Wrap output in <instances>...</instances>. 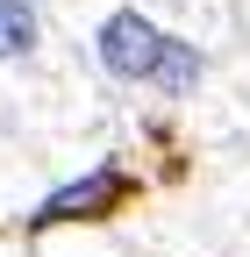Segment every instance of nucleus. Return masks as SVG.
Listing matches in <instances>:
<instances>
[{
    "instance_id": "f257e3e1",
    "label": "nucleus",
    "mask_w": 250,
    "mask_h": 257,
    "mask_svg": "<svg viewBox=\"0 0 250 257\" xmlns=\"http://www.w3.org/2000/svg\"><path fill=\"white\" fill-rule=\"evenodd\" d=\"M172 36L179 29L150 22L143 8H107L93 22V64H100L114 86H158L165 57H172Z\"/></svg>"
},
{
    "instance_id": "f03ea898",
    "label": "nucleus",
    "mask_w": 250,
    "mask_h": 257,
    "mask_svg": "<svg viewBox=\"0 0 250 257\" xmlns=\"http://www.w3.org/2000/svg\"><path fill=\"white\" fill-rule=\"evenodd\" d=\"M114 193H121V172H86V179H72V186H57L50 200L36 207V221H79V214H100V207H114Z\"/></svg>"
},
{
    "instance_id": "7ed1b4c3",
    "label": "nucleus",
    "mask_w": 250,
    "mask_h": 257,
    "mask_svg": "<svg viewBox=\"0 0 250 257\" xmlns=\"http://www.w3.org/2000/svg\"><path fill=\"white\" fill-rule=\"evenodd\" d=\"M43 50V8L36 0H0V64H29Z\"/></svg>"
},
{
    "instance_id": "20e7f679",
    "label": "nucleus",
    "mask_w": 250,
    "mask_h": 257,
    "mask_svg": "<svg viewBox=\"0 0 250 257\" xmlns=\"http://www.w3.org/2000/svg\"><path fill=\"white\" fill-rule=\"evenodd\" d=\"M200 79H207V50H200L193 36H172V57H165V72H158L150 93H165V100H193Z\"/></svg>"
}]
</instances>
